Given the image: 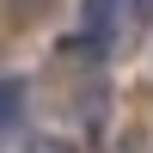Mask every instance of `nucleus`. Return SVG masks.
I'll use <instances>...</instances> for the list:
<instances>
[{
  "mask_svg": "<svg viewBox=\"0 0 153 153\" xmlns=\"http://www.w3.org/2000/svg\"><path fill=\"white\" fill-rule=\"evenodd\" d=\"M135 19H153V0H135Z\"/></svg>",
  "mask_w": 153,
  "mask_h": 153,
  "instance_id": "4",
  "label": "nucleus"
},
{
  "mask_svg": "<svg viewBox=\"0 0 153 153\" xmlns=\"http://www.w3.org/2000/svg\"><path fill=\"white\" fill-rule=\"evenodd\" d=\"M19 6H25V0H19Z\"/></svg>",
  "mask_w": 153,
  "mask_h": 153,
  "instance_id": "5",
  "label": "nucleus"
},
{
  "mask_svg": "<svg viewBox=\"0 0 153 153\" xmlns=\"http://www.w3.org/2000/svg\"><path fill=\"white\" fill-rule=\"evenodd\" d=\"M110 25H117V0H86V37H80V43L86 49H104Z\"/></svg>",
  "mask_w": 153,
  "mask_h": 153,
  "instance_id": "1",
  "label": "nucleus"
},
{
  "mask_svg": "<svg viewBox=\"0 0 153 153\" xmlns=\"http://www.w3.org/2000/svg\"><path fill=\"white\" fill-rule=\"evenodd\" d=\"M31 153H74L68 141H49V135H43V141H31Z\"/></svg>",
  "mask_w": 153,
  "mask_h": 153,
  "instance_id": "3",
  "label": "nucleus"
},
{
  "mask_svg": "<svg viewBox=\"0 0 153 153\" xmlns=\"http://www.w3.org/2000/svg\"><path fill=\"white\" fill-rule=\"evenodd\" d=\"M19 104H25V86H19V80H0V129L19 123Z\"/></svg>",
  "mask_w": 153,
  "mask_h": 153,
  "instance_id": "2",
  "label": "nucleus"
}]
</instances>
